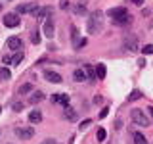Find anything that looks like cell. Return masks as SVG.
I'll return each mask as SVG.
<instances>
[{"instance_id": "obj_1", "label": "cell", "mask_w": 153, "mask_h": 144, "mask_svg": "<svg viewBox=\"0 0 153 144\" xmlns=\"http://www.w3.org/2000/svg\"><path fill=\"white\" fill-rule=\"evenodd\" d=\"M102 29H103V12L96 10V12H92V16L88 19V33L90 35H98Z\"/></svg>"}, {"instance_id": "obj_2", "label": "cell", "mask_w": 153, "mask_h": 144, "mask_svg": "<svg viewBox=\"0 0 153 144\" xmlns=\"http://www.w3.org/2000/svg\"><path fill=\"white\" fill-rule=\"evenodd\" d=\"M130 119L136 125H140V127H147V125H149V119L146 117V113H143L142 110H132V112H130Z\"/></svg>"}, {"instance_id": "obj_3", "label": "cell", "mask_w": 153, "mask_h": 144, "mask_svg": "<svg viewBox=\"0 0 153 144\" xmlns=\"http://www.w3.org/2000/svg\"><path fill=\"white\" fill-rule=\"evenodd\" d=\"M38 10H40V6L38 4H21V6H17V14H33V16H36Z\"/></svg>"}, {"instance_id": "obj_4", "label": "cell", "mask_w": 153, "mask_h": 144, "mask_svg": "<svg viewBox=\"0 0 153 144\" xmlns=\"http://www.w3.org/2000/svg\"><path fill=\"white\" fill-rule=\"evenodd\" d=\"M19 23H21V19H19V16H17L16 12L6 14V16H4V25H6V27H17Z\"/></svg>"}, {"instance_id": "obj_5", "label": "cell", "mask_w": 153, "mask_h": 144, "mask_svg": "<svg viewBox=\"0 0 153 144\" xmlns=\"http://www.w3.org/2000/svg\"><path fill=\"white\" fill-rule=\"evenodd\" d=\"M16 134L19 138H33L35 136V129H29V127H17Z\"/></svg>"}, {"instance_id": "obj_6", "label": "cell", "mask_w": 153, "mask_h": 144, "mask_svg": "<svg viewBox=\"0 0 153 144\" xmlns=\"http://www.w3.org/2000/svg\"><path fill=\"white\" fill-rule=\"evenodd\" d=\"M42 33H44V37H46V38H52V37H54V21H52V17H50V19H46V21H44V27H42Z\"/></svg>"}, {"instance_id": "obj_7", "label": "cell", "mask_w": 153, "mask_h": 144, "mask_svg": "<svg viewBox=\"0 0 153 144\" xmlns=\"http://www.w3.org/2000/svg\"><path fill=\"white\" fill-rule=\"evenodd\" d=\"M21 46H23V42H21L19 37H10L8 38V48L10 50H21Z\"/></svg>"}, {"instance_id": "obj_8", "label": "cell", "mask_w": 153, "mask_h": 144, "mask_svg": "<svg viewBox=\"0 0 153 144\" xmlns=\"http://www.w3.org/2000/svg\"><path fill=\"white\" fill-rule=\"evenodd\" d=\"M124 48L130 52H136L138 50V37H128L126 40H124Z\"/></svg>"}, {"instance_id": "obj_9", "label": "cell", "mask_w": 153, "mask_h": 144, "mask_svg": "<svg viewBox=\"0 0 153 144\" xmlns=\"http://www.w3.org/2000/svg\"><path fill=\"white\" fill-rule=\"evenodd\" d=\"M44 79L50 81V83H61V75L56 73V71H44Z\"/></svg>"}, {"instance_id": "obj_10", "label": "cell", "mask_w": 153, "mask_h": 144, "mask_svg": "<svg viewBox=\"0 0 153 144\" xmlns=\"http://www.w3.org/2000/svg\"><path fill=\"white\" fill-rule=\"evenodd\" d=\"M52 102H54V104L69 106V96H67V94H54V96H52Z\"/></svg>"}, {"instance_id": "obj_11", "label": "cell", "mask_w": 153, "mask_h": 144, "mask_svg": "<svg viewBox=\"0 0 153 144\" xmlns=\"http://www.w3.org/2000/svg\"><path fill=\"white\" fill-rule=\"evenodd\" d=\"M124 14H128V12H126V8L119 6V8H113V10H109V12H107V16L115 19V17H121V16H124Z\"/></svg>"}, {"instance_id": "obj_12", "label": "cell", "mask_w": 153, "mask_h": 144, "mask_svg": "<svg viewBox=\"0 0 153 144\" xmlns=\"http://www.w3.org/2000/svg\"><path fill=\"white\" fill-rule=\"evenodd\" d=\"M82 69H84V73H86V79H88V81H92V83H94V81L98 79V75H96V69H94V67H90V65H84Z\"/></svg>"}, {"instance_id": "obj_13", "label": "cell", "mask_w": 153, "mask_h": 144, "mask_svg": "<svg viewBox=\"0 0 153 144\" xmlns=\"http://www.w3.org/2000/svg\"><path fill=\"white\" fill-rule=\"evenodd\" d=\"M113 21H115V25H130L132 17L128 16V14H124V16H121V17H115Z\"/></svg>"}, {"instance_id": "obj_14", "label": "cell", "mask_w": 153, "mask_h": 144, "mask_svg": "<svg viewBox=\"0 0 153 144\" xmlns=\"http://www.w3.org/2000/svg\"><path fill=\"white\" fill-rule=\"evenodd\" d=\"M63 117L67 119V121H75V119H76V113H75V110L71 108V106H65V112H63Z\"/></svg>"}, {"instance_id": "obj_15", "label": "cell", "mask_w": 153, "mask_h": 144, "mask_svg": "<svg viewBox=\"0 0 153 144\" xmlns=\"http://www.w3.org/2000/svg\"><path fill=\"white\" fill-rule=\"evenodd\" d=\"M29 121H31V123H40V121H42V112L33 110V112L29 113Z\"/></svg>"}, {"instance_id": "obj_16", "label": "cell", "mask_w": 153, "mask_h": 144, "mask_svg": "<svg viewBox=\"0 0 153 144\" xmlns=\"http://www.w3.org/2000/svg\"><path fill=\"white\" fill-rule=\"evenodd\" d=\"M73 79L76 81V83H82V81H86V73H84L82 67H80V69H75V71H73Z\"/></svg>"}, {"instance_id": "obj_17", "label": "cell", "mask_w": 153, "mask_h": 144, "mask_svg": "<svg viewBox=\"0 0 153 144\" xmlns=\"http://www.w3.org/2000/svg\"><path fill=\"white\" fill-rule=\"evenodd\" d=\"M50 14H52L50 8H40V10H38V14H36V17L38 19H50Z\"/></svg>"}, {"instance_id": "obj_18", "label": "cell", "mask_w": 153, "mask_h": 144, "mask_svg": "<svg viewBox=\"0 0 153 144\" xmlns=\"http://www.w3.org/2000/svg\"><path fill=\"white\" fill-rule=\"evenodd\" d=\"M42 98H44V92H42V90H36V92H33V94H31V104H38V102H42Z\"/></svg>"}, {"instance_id": "obj_19", "label": "cell", "mask_w": 153, "mask_h": 144, "mask_svg": "<svg viewBox=\"0 0 153 144\" xmlns=\"http://www.w3.org/2000/svg\"><path fill=\"white\" fill-rule=\"evenodd\" d=\"M96 75H98V79H105L107 71H105V65L103 64H98V65H96Z\"/></svg>"}, {"instance_id": "obj_20", "label": "cell", "mask_w": 153, "mask_h": 144, "mask_svg": "<svg viewBox=\"0 0 153 144\" xmlns=\"http://www.w3.org/2000/svg\"><path fill=\"white\" fill-rule=\"evenodd\" d=\"M10 77H12V73L8 67H0V81H8Z\"/></svg>"}, {"instance_id": "obj_21", "label": "cell", "mask_w": 153, "mask_h": 144, "mask_svg": "<svg viewBox=\"0 0 153 144\" xmlns=\"http://www.w3.org/2000/svg\"><path fill=\"white\" fill-rule=\"evenodd\" d=\"M134 142H136V144H147L146 136H143L142 133H134Z\"/></svg>"}, {"instance_id": "obj_22", "label": "cell", "mask_w": 153, "mask_h": 144, "mask_svg": "<svg viewBox=\"0 0 153 144\" xmlns=\"http://www.w3.org/2000/svg\"><path fill=\"white\" fill-rule=\"evenodd\" d=\"M138 98H142V92H140V90H132V92L130 94H128V102H134V100H138Z\"/></svg>"}, {"instance_id": "obj_23", "label": "cell", "mask_w": 153, "mask_h": 144, "mask_svg": "<svg viewBox=\"0 0 153 144\" xmlns=\"http://www.w3.org/2000/svg\"><path fill=\"white\" fill-rule=\"evenodd\" d=\"M73 12H75V14H79V16H84V14H86L84 4H76V6L73 8Z\"/></svg>"}, {"instance_id": "obj_24", "label": "cell", "mask_w": 153, "mask_h": 144, "mask_svg": "<svg viewBox=\"0 0 153 144\" xmlns=\"http://www.w3.org/2000/svg\"><path fill=\"white\" fill-rule=\"evenodd\" d=\"M71 37H73V46H76V40H79V29L75 25L71 27Z\"/></svg>"}, {"instance_id": "obj_25", "label": "cell", "mask_w": 153, "mask_h": 144, "mask_svg": "<svg viewBox=\"0 0 153 144\" xmlns=\"http://www.w3.org/2000/svg\"><path fill=\"white\" fill-rule=\"evenodd\" d=\"M31 88H33V85H31V83H25V85H21V86H19V94H27Z\"/></svg>"}, {"instance_id": "obj_26", "label": "cell", "mask_w": 153, "mask_h": 144, "mask_svg": "<svg viewBox=\"0 0 153 144\" xmlns=\"http://www.w3.org/2000/svg\"><path fill=\"white\" fill-rule=\"evenodd\" d=\"M23 60V56L21 54H16V56H10V64H13V65H17L19 62Z\"/></svg>"}, {"instance_id": "obj_27", "label": "cell", "mask_w": 153, "mask_h": 144, "mask_svg": "<svg viewBox=\"0 0 153 144\" xmlns=\"http://www.w3.org/2000/svg\"><path fill=\"white\" fill-rule=\"evenodd\" d=\"M96 138H98L100 142L105 140V129H103V127H100V129H98V133H96Z\"/></svg>"}, {"instance_id": "obj_28", "label": "cell", "mask_w": 153, "mask_h": 144, "mask_svg": "<svg viewBox=\"0 0 153 144\" xmlns=\"http://www.w3.org/2000/svg\"><path fill=\"white\" fill-rule=\"evenodd\" d=\"M142 52H143V54H147V56L153 54V44H146V46L142 48Z\"/></svg>"}, {"instance_id": "obj_29", "label": "cell", "mask_w": 153, "mask_h": 144, "mask_svg": "<svg viewBox=\"0 0 153 144\" xmlns=\"http://www.w3.org/2000/svg\"><path fill=\"white\" fill-rule=\"evenodd\" d=\"M12 110H13V112H21V110H23V104H21V102L12 104Z\"/></svg>"}, {"instance_id": "obj_30", "label": "cell", "mask_w": 153, "mask_h": 144, "mask_svg": "<svg viewBox=\"0 0 153 144\" xmlns=\"http://www.w3.org/2000/svg\"><path fill=\"white\" fill-rule=\"evenodd\" d=\"M31 40H33V44H38V42H40V37H38V33L35 31L33 33V37H31Z\"/></svg>"}, {"instance_id": "obj_31", "label": "cell", "mask_w": 153, "mask_h": 144, "mask_svg": "<svg viewBox=\"0 0 153 144\" xmlns=\"http://www.w3.org/2000/svg\"><path fill=\"white\" fill-rule=\"evenodd\" d=\"M90 125H92V121H90V119H86V121H82V123L79 125V129H82V131H84V129H86V127H90Z\"/></svg>"}, {"instance_id": "obj_32", "label": "cell", "mask_w": 153, "mask_h": 144, "mask_svg": "<svg viewBox=\"0 0 153 144\" xmlns=\"http://www.w3.org/2000/svg\"><path fill=\"white\" fill-rule=\"evenodd\" d=\"M67 4H69V0H59V6H61V10H67V8H69Z\"/></svg>"}, {"instance_id": "obj_33", "label": "cell", "mask_w": 153, "mask_h": 144, "mask_svg": "<svg viewBox=\"0 0 153 144\" xmlns=\"http://www.w3.org/2000/svg\"><path fill=\"white\" fill-rule=\"evenodd\" d=\"M107 113H109V108H103L102 112H100V119H103V117H105Z\"/></svg>"}, {"instance_id": "obj_34", "label": "cell", "mask_w": 153, "mask_h": 144, "mask_svg": "<svg viewBox=\"0 0 153 144\" xmlns=\"http://www.w3.org/2000/svg\"><path fill=\"white\" fill-rule=\"evenodd\" d=\"M40 144H56V140L54 138H46V140H42Z\"/></svg>"}, {"instance_id": "obj_35", "label": "cell", "mask_w": 153, "mask_h": 144, "mask_svg": "<svg viewBox=\"0 0 153 144\" xmlns=\"http://www.w3.org/2000/svg\"><path fill=\"white\" fill-rule=\"evenodd\" d=\"M102 100H103V98H102V96L98 94V96H96V98H94V102H96V104H102Z\"/></svg>"}, {"instance_id": "obj_36", "label": "cell", "mask_w": 153, "mask_h": 144, "mask_svg": "<svg viewBox=\"0 0 153 144\" xmlns=\"http://www.w3.org/2000/svg\"><path fill=\"white\" fill-rule=\"evenodd\" d=\"M132 2L136 4V6H142V4H143V0H132Z\"/></svg>"}, {"instance_id": "obj_37", "label": "cell", "mask_w": 153, "mask_h": 144, "mask_svg": "<svg viewBox=\"0 0 153 144\" xmlns=\"http://www.w3.org/2000/svg\"><path fill=\"white\" fill-rule=\"evenodd\" d=\"M147 113H149L151 117H153V106H149V108H147Z\"/></svg>"}, {"instance_id": "obj_38", "label": "cell", "mask_w": 153, "mask_h": 144, "mask_svg": "<svg viewBox=\"0 0 153 144\" xmlns=\"http://www.w3.org/2000/svg\"><path fill=\"white\" fill-rule=\"evenodd\" d=\"M0 10H2V4H0Z\"/></svg>"}]
</instances>
